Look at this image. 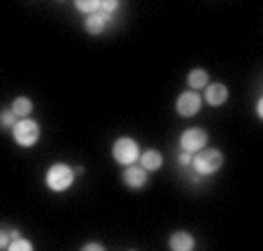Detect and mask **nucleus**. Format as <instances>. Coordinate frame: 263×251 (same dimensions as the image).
<instances>
[{
	"instance_id": "obj_2",
	"label": "nucleus",
	"mask_w": 263,
	"mask_h": 251,
	"mask_svg": "<svg viewBox=\"0 0 263 251\" xmlns=\"http://www.w3.org/2000/svg\"><path fill=\"white\" fill-rule=\"evenodd\" d=\"M223 167V153L219 149H203L191 158V170H194L198 177H210V175H217Z\"/></svg>"
},
{
	"instance_id": "obj_18",
	"label": "nucleus",
	"mask_w": 263,
	"mask_h": 251,
	"mask_svg": "<svg viewBox=\"0 0 263 251\" xmlns=\"http://www.w3.org/2000/svg\"><path fill=\"white\" fill-rule=\"evenodd\" d=\"M119 10V3L117 0H100V12L107 16H115V12Z\"/></svg>"
},
{
	"instance_id": "obj_8",
	"label": "nucleus",
	"mask_w": 263,
	"mask_h": 251,
	"mask_svg": "<svg viewBox=\"0 0 263 251\" xmlns=\"http://www.w3.org/2000/svg\"><path fill=\"white\" fill-rule=\"evenodd\" d=\"M124 184L130 191H140L149 184V172H144L140 165H130L124 170Z\"/></svg>"
},
{
	"instance_id": "obj_11",
	"label": "nucleus",
	"mask_w": 263,
	"mask_h": 251,
	"mask_svg": "<svg viewBox=\"0 0 263 251\" xmlns=\"http://www.w3.org/2000/svg\"><path fill=\"white\" fill-rule=\"evenodd\" d=\"M109 19H112V16L103 14V12H96V14L86 16V19H84V28H86V33H89V35H103V33H105V28L109 26Z\"/></svg>"
},
{
	"instance_id": "obj_1",
	"label": "nucleus",
	"mask_w": 263,
	"mask_h": 251,
	"mask_svg": "<svg viewBox=\"0 0 263 251\" xmlns=\"http://www.w3.org/2000/svg\"><path fill=\"white\" fill-rule=\"evenodd\" d=\"M74 170L68 165V163H54V165H49V170L45 172V184L49 191L54 193H65L72 188L74 184Z\"/></svg>"
},
{
	"instance_id": "obj_17",
	"label": "nucleus",
	"mask_w": 263,
	"mask_h": 251,
	"mask_svg": "<svg viewBox=\"0 0 263 251\" xmlns=\"http://www.w3.org/2000/svg\"><path fill=\"white\" fill-rule=\"evenodd\" d=\"M16 121H19V119L14 117L12 109H3V112H0V126H3V128H14Z\"/></svg>"
},
{
	"instance_id": "obj_6",
	"label": "nucleus",
	"mask_w": 263,
	"mask_h": 251,
	"mask_svg": "<svg viewBox=\"0 0 263 251\" xmlns=\"http://www.w3.org/2000/svg\"><path fill=\"white\" fill-rule=\"evenodd\" d=\"M200 107H203V95H200L198 91H184V93H179L177 103H175L177 114L184 119L196 117V114L200 112Z\"/></svg>"
},
{
	"instance_id": "obj_12",
	"label": "nucleus",
	"mask_w": 263,
	"mask_h": 251,
	"mask_svg": "<svg viewBox=\"0 0 263 251\" xmlns=\"http://www.w3.org/2000/svg\"><path fill=\"white\" fill-rule=\"evenodd\" d=\"M186 84H189V91H200V89H205L210 84V74H208V70H203V68H194L189 74H186Z\"/></svg>"
},
{
	"instance_id": "obj_7",
	"label": "nucleus",
	"mask_w": 263,
	"mask_h": 251,
	"mask_svg": "<svg viewBox=\"0 0 263 251\" xmlns=\"http://www.w3.org/2000/svg\"><path fill=\"white\" fill-rule=\"evenodd\" d=\"M229 86L221 82H214L205 86V95H203V103H208L210 107H221V105L229 103Z\"/></svg>"
},
{
	"instance_id": "obj_4",
	"label": "nucleus",
	"mask_w": 263,
	"mask_h": 251,
	"mask_svg": "<svg viewBox=\"0 0 263 251\" xmlns=\"http://www.w3.org/2000/svg\"><path fill=\"white\" fill-rule=\"evenodd\" d=\"M112 158L115 163H119L121 167H130L138 163L140 158V147L133 138H119L112 144Z\"/></svg>"
},
{
	"instance_id": "obj_13",
	"label": "nucleus",
	"mask_w": 263,
	"mask_h": 251,
	"mask_svg": "<svg viewBox=\"0 0 263 251\" xmlns=\"http://www.w3.org/2000/svg\"><path fill=\"white\" fill-rule=\"evenodd\" d=\"M12 112H14L16 119H28L33 114V100L26 98V95H19V98L12 100Z\"/></svg>"
},
{
	"instance_id": "obj_21",
	"label": "nucleus",
	"mask_w": 263,
	"mask_h": 251,
	"mask_svg": "<svg viewBox=\"0 0 263 251\" xmlns=\"http://www.w3.org/2000/svg\"><path fill=\"white\" fill-rule=\"evenodd\" d=\"M256 117L263 119V98H258V103H256Z\"/></svg>"
},
{
	"instance_id": "obj_20",
	"label": "nucleus",
	"mask_w": 263,
	"mask_h": 251,
	"mask_svg": "<svg viewBox=\"0 0 263 251\" xmlns=\"http://www.w3.org/2000/svg\"><path fill=\"white\" fill-rule=\"evenodd\" d=\"M80 251H107V249H105V246L100 244V242H86V244L82 246Z\"/></svg>"
},
{
	"instance_id": "obj_10",
	"label": "nucleus",
	"mask_w": 263,
	"mask_h": 251,
	"mask_svg": "<svg viewBox=\"0 0 263 251\" xmlns=\"http://www.w3.org/2000/svg\"><path fill=\"white\" fill-rule=\"evenodd\" d=\"M140 167H142L144 172H156L163 167V153L156 151V149H147V151H140V158H138Z\"/></svg>"
},
{
	"instance_id": "obj_15",
	"label": "nucleus",
	"mask_w": 263,
	"mask_h": 251,
	"mask_svg": "<svg viewBox=\"0 0 263 251\" xmlns=\"http://www.w3.org/2000/svg\"><path fill=\"white\" fill-rule=\"evenodd\" d=\"M7 251H35V246H33V242H30L28 237H16V240L10 242Z\"/></svg>"
},
{
	"instance_id": "obj_5",
	"label": "nucleus",
	"mask_w": 263,
	"mask_h": 251,
	"mask_svg": "<svg viewBox=\"0 0 263 251\" xmlns=\"http://www.w3.org/2000/svg\"><path fill=\"white\" fill-rule=\"evenodd\" d=\"M208 140H210L208 130L194 126V128H186L182 135H179V149L191 153V156H196L198 151H203V149L208 147Z\"/></svg>"
},
{
	"instance_id": "obj_9",
	"label": "nucleus",
	"mask_w": 263,
	"mask_h": 251,
	"mask_svg": "<svg viewBox=\"0 0 263 251\" xmlns=\"http://www.w3.org/2000/svg\"><path fill=\"white\" fill-rule=\"evenodd\" d=\"M170 251H194L196 249V237L186 230H175L168 240Z\"/></svg>"
},
{
	"instance_id": "obj_16",
	"label": "nucleus",
	"mask_w": 263,
	"mask_h": 251,
	"mask_svg": "<svg viewBox=\"0 0 263 251\" xmlns=\"http://www.w3.org/2000/svg\"><path fill=\"white\" fill-rule=\"evenodd\" d=\"M16 237H21L16 228H12V230H0V251H7L10 242L16 240Z\"/></svg>"
},
{
	"instance_id": "obj_19",
	"label": "nucleus",
	"mask_w": 263,
	"mask_h": 251,
	"mask_svg": "<svg viewBox=\"0 0 263 251\" xmlns=\"http://www.w3.org/2000/svg\"><path fill=\"white\" fill-rule=\"evenodd\" d=\"M191 158H194V156H191V153L182 151V153H179V156H177V163H179V167H191Z\"/></svg>"
},
{
	"instance_id": "obj_14",
	"label": "nucleus",
	"mask_w": 263,
	"mask_h": 251,
	"mask_svg": "<svg viewBox=\"0 0 263 251\" xmlns=\"http://www.w3.org/2000/svg\"><path fill=\"white\" fill-rule=\"evenodd\" d=\"M74 10L82 12L84 16H91L96 12H100V0H77L74 3Z\"/></svg>"
},
{
	"instance_id": "obj_3",
	"label": "nucleus",
	"mask_w": 263,
	"mask_h": 251,
	"mask_svg": "<svg viewBox=\"0 0 263 251\" xmlns=\"http://www.w3.org/2000/svg\"><path fill=\"white\" fill-rule=\"evenodd\" d=\"M12 138L19 147L30 149L40 142V123L33 121V119H19L12 128Z\"/></svg>"
}]
</instances>
